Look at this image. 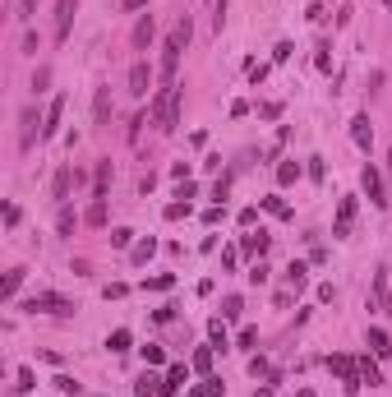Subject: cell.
Wrapping results in <instances>:
<instances>
[{
	"label": "cell",
	"mask_w": 392,
	"mask_h": 397,
	"mask_svg": "<svg viewBox=\"0 0 392 397\" xmlns=\"http://www.w3.org/2000/svg\"><path fill=\"white\" fill-rule=\"evenodd\" d=\"M180 388H190V365H171L162 374V397H175Z\"/></svg>",
	"instance_id": "12"
},
{
	"label": "cell",
	"mask_w": 392,
	"mask_h": 397,
	"mask_svg": "<svg viewBox=\"0 0 392 397\" xmlns=\"http://www.w3.org/2000/svg\"><path fill=\"white\" fill-rule=\"evenodd\" d=\"M254 342H259V328H240V337H235V346H244V351H249Z\"/></svg>",
	"instance_id": "39"
},
{
	"label": "cell",
	"mask_w": 392,
	"mask_h": 397,
	"mask_svg": "<svg viewBox=\"0 0 392 397\" xmlns=\"http://www.w3.org/2000/svg\"><path fill=\"white\" fill-rule=\"evenodd\" d=\"M148 88H153V65L148 61H134L130 65V93H134V98H148Z\"/></svg>",
	"instance_id": "11"
},
{
	"label": "cell",
	"mask_w": 392,
	"mask_h": 397,
	"mask_svg": "<svg viewBox=\"0 0 392 397\" xmlns=\"http://www.w3.org/2000/svg\"><path fill=\"white\" fill-rule=\"evenodd\" d=\"M254 397H272V379H268V388H254Z\"/></svg>",
	"instance_id": "56"
},
{
	"label": "cell",
	"mask_w": 392,
	"mask_h": 397,
	"mask_svg": "<svg viewBox=\"0 0 392 397\" xmlns=\"http://www.w3.org/2000/svg\"><path fill=\"white\" fill-rule=\"evenodd\" d=\"M120 5H125V9H143V5H148V0H120Z\"/></svg>",
	"instance_id": "55"
},
{
	"label": "cell",
	"mask_w": 392,
	"mask_h": 397,
	"mask_svg": "<svg viewBox=\"0 0 392 397\" xmlns=\"http://www.w3.org/2000/svg\"><path fill=\"white\" fill-rule=\"evenodd\" d=\"M185 397H212V388H208V383H199V388H190Z\"/></svg>",
	"instance_id": "54"
},
{
	"label": "cell",
	"mask_w": 392,
	"mask_h": 397,
	"mask_svg": "<svg viewBox=\"0 0 392 397\" xmlns=\"http://www.w3.org/2000/svg\"><path fill=\"white\" fill-rule=\"evenodd\" d=\"M46 83H51V70H46V65H42V70H37V74H33V88H37V93H42V88H46Z\"/></svg>",
	"instance_id": "49"
},
{
	"label": "cell",
	"mask_w": 392,
	"mask_h": 397,
	"mask_svg": "<svg viewBox=\"0 0 392 397\" xmlns=\"http://www.w3.org/2000/svg\"><path fill=\"white\" fill-rule=\"evenodd\" d=\"M263 208H268L272 217H291V208H287V199H282V195H268V199H263Z\"/></svg>",
	"instance_id": "30"
},
{
	"label": "cell",
	"mask_w": 392,
	"mask_h": 397,
	"mask_svg": "<svg viewBox=\"0 0 392 397\" xmlns=\"http://www.w3.org/2000/svg\"><path fill=\"white\" fill-rule=\"evenodd\" d=\"M208 333H212V342H217L222 351L231 346V342H227V324H222V319H212V324H208Z\"/></svg>",
	"instance_id": "36"
},
{
	"label": "cell",
	"mask_w": 392,
	"mask_h": 397,
	"mask_svg": "<svg viewBox=\"0 0 392 397\" xmlns=\"http://www.w3.org/2000/svg\"><path fill=\"white\" fill-rule=\"evenodd\" d=\"M190 37H194V24H190V14H185L180 24L166 33V42H162V79H166V83H175V70H180V51L190 46Z\"/></svg>",
	"instance_id": "2"
},
{
	"label": "cell",
	"mask_w": 392,
	"mask_h": 397,
	"mask_svg": "<svg viewBox=\"0 0 392 397\" xmlns=\"http://www.w3.org/2000/svg\"><path fill=\"white\" fill-rule=\"evenodd\" d=\"M14 393H33V370H28V365L14 374Z\"/></svg>",
	"instance_id": "38"
},
{
	"label": "cell",
	"mask_w": 392,
	"mask_h": 397,
	"mask_svg": "<svg viewBox=\"0 0 392 397\" xmlns=\"http://www.w3.org/2000/svg\"><path fill=\"white\" fill-rule=\"evenodd\" d=\"M351 227H356V199H341L337 203V222H332V240H346L351 236Z\"/></svg>",
	"instance_id": "8"
},
{
	"label": "cell",
	"mask_w": 392,
	"mask_h": 397,
	"mask_svg": "<svg viewBox=\"0 0 392 397\" xmlns=\"http://www.w3.org/2000/svg\"><path fill=\"white\" fill-rule=\"evenodd\" d=\"M78 185V171L74 167H61V171H56V176H51V199L56 203H70V190Z\"/></svg>",
	"instance_id": "10"
},
{
	"label": "cell",
	"mask_w": 392,
	"mask_h": 397,
	"mask_svg": "<svg viewBox=\"0 0 392 397\" xmlns=\"http://www.w3.org/2000/svg\"><path fill=\"white\" fill-rule=\"evenodd\" d=\"M369 346H374V356H383V361L392 356V337L383 333V328H369Z\"/></svg>",
	"instance_id": "24"
},
{
	"label": "cell",
	"mask_w": 392,
	"mask_h": 397,
	"mask_svg": "<svg viewBox=\"0 0 392 397\" xmlns=\"http://www.w3.org/2000/svg\"><path fill=\"white\" fill-rule=\"evenodd\" d=\"M249 282H254V287H263V282H268V264H263V259L249 268Z\"/></svg>",
	"instance_id": "42"
},
{
	"label": "cell",
	"mask_w": 392,
	"mask_h": 397,
	"mask_svg": "<svg viewBox=\"0 0 392 397\" xmlns=\"http://www.w3.org/2000/svg\"><path fill=\"white\" fill-rule=\"evenodd\" d=\"M134 393H139V397H162V374L143 370V374H139V383H134Z\"/></svg>",
	"instance_id": "19"
},
{
	"label": "cell",
	"mask_w": 392,
	"mask_h": 397,
	"mask_svg": "<svg viewBox=\"0 0 392 397\" xmlns=\"http://www.w3.org/2000/svg\"><path fill=\"white\" fill-rule=\"evenodd\" d=\"M194 190H199V185H194V180H180V190H175V199H185V203H190V199H194Z\"/></svg>",
	"instance_id": "50"
},
{
	"label": "cell",
	"mask_w": 392,
	"mask_h": 397,
	"mask_svg": "<svg viewBox=\"0 0 392 397\" xmlns=\"http://www.w3.org/2000/svg\"><path fill=\"white\" fill-rule=\"evenodd\" d=\"M291 51H296V46H291V42H277V51H272V61H277V65H287V61H291Z\"/></svg>",
	"instance_id": "44"
},
{
	"label": "cell",
	"mask_w": 392,
	"mask_h": 397,
	"mask_svg": "<svg viewBox=\"0 0 392 397\" xmlns=\"http://www.w3.org/2000/svg\"><path fill=\"white\" fill-rule=\"evenodd\" d=\"M153 254H157V240L153 236H143V240H134V245H130V264H148Z\"/></svg>",
	"instance_id": "21"
},
{
	"label": "cell",
	"mask_w": 392,
	"mask_h": 397,
	"mask_svg": "<svg viewBox=\"0 0 392 397\" xmlns=\"http://www.w3.org/2000/svg\"><path fill=\"white\" fill-rule=\"evenodd\" d=\"M143 361H148V365H162L166 351H162V346H143Z\"/></svg>",
	"instance_id": "46"
},
{
	"label": "cell",
	"mask_w": 392,
	"mask_h": 397,
	"mask_svg": "<svg viewBox=\"0 0 392 397\" xmlns=\"http://www.w3.org/2000/svg\"><path fill=\"white\" fill-rule=\"evenodd\" d=\"M351 143L369 153V143H374V125H369V115H356V120H351Z\"/></svg>",
	"instance_id": "15"
},
{
	"label": "cell",
	"mask_w": 392,
	"mask_h": 397,
	"mask_svg": "<svg viewBox=\"0 0 392 397\" xmlns=\"http://www.w3.org/2000/svg\"><path fill=\"white\" fill-rule=\"evenodd\" d=\"M287 282L296 287V292H305V282H309V268H305V264H291V268H287Z\"/></svg>",
	"instance_id": "27"
},
{
	"label": "cell",
	"mask_w": 392,
	"mask_h": 397,
	"mask_svg": "<svg viewBox=\"0 0 392 397\" xmlns=\"http://www.w3.org/2000/svg\"><path fill=\"white\" fill-rule=\"evenodd\" d=\"M74 227H78L74 208H70V203H61V212H56V231H61V236H74Z\"/></svg>",
	"instance_id": "23"
},
{
	"label": "cell",
	"mask_w": 392,
	"mask_h": 397,
	"mask_svg": "<svg viewBox=\"0 0 392 397\" xmlns=\"http://www.w3.org/2000/svg\"><path fill=\"white\" fill-rule=\"evenodd\" d=\"M61 115H65V98H51V106L42 111V139H56V134H61Z\"/></svg>",
	"instance_id": "13"
},
{
	"label": "cell",
	"mask_w": 392,
	"mask_h": 397,
	"mask_svg": "<svg viewBox=\"0 0 392 397\" xmlns=\"http://www.w3.org/2000/svg\"><path fill=\"white\" fill-rule=\"evenodd\" d=\"M259 115H263V120H277V115H282V102H263Z\"/></svg>",
	"instance_id": "45"
},
{
	"label": "cell",
	"mask_w": 392,
	"mask_h": 397,
	"mask_svg": "<svg viewBox=\"0 0 392 397\" xmlns=\"http://www.w3.org/2000/svg\"><path fill=\"white\" fill-rule=\"evenodd\" d=\"M369 292H374L378 314H392V287H388V268H378V273L369 277Z\"/></svg>",
	"instance_id": "9"
},
{
	"label": "cell",
	"mask_w": 392,
	"mask_h": 397,
	"mask_svg": "<svg viewBox=\"0 0 392 397\" xmlns=\"http://www.w3.org/2000/svg\"><path fill=\"white\" fill-rule=\"evenodd\" d=\"M240 309H244L240 296H227V300H222V319H240Z\"/></svg>",
	"instance_id": "34"
},
{
	"label": "cell",
	"mask_w": 392,
	"mask_h": 397,
	"mask_svg": "<svg viewBox=\"0 0 392 397\" xmlns=\"http://www.w3.org/2000/svg\"><path fill=\"white\" fill-rule=\"evenodd\" d=\"M323 171H328V167H323V158H309V180H323Z\"/></svg>",
	"instance_id": "51"
},
{
	"label": "cell",
	"mask_w": 392,
	"mask_h": 397,
	"mask_svg": "<svg viewBox=\"0 0 392 397\" xmlns=\"http://www.w3.org/2000/svg\"><path fill=\"white\" fill-rule=\"evenodd\" d=\"M51 383H56V388H61L65 397H78V393H83V383H74V379H70V374H56V379H51Z\"/></svg>",
	"instance_id": "31"
},
{
	"label": "cell",
	"mask_w": 392,
	"mask_h": 397,
	"mask_svg": "<svg viewBox=\"0 0 392 397\" xmlns=\"http://www.w3.org/2000/svg\"><path fill=\"white\" fill-rule=\"evenodd\" d=\"M388 171H392V148H388Z\"/></svg>",
	"instance_id": "58"
},
{
	"label": "cell",
	"mask_w": 392,
	"mask_h": 397,
	"mask_svg": "<svg viewBox=\"0 0 392 397\" xmlns=\"http://www.w3.org/2000/svg\"><path fill=\"white\" fill-rule=\"evenodd\" d=\"M83 222H88V227H106V199H93V203H88Z\"/></svg>",
	"instance_id": "25"
},
{
	"label": "cell",
	"mask_w": 392,
	"mask_h": 397,
	"mask_svg": "<svg viewBox=\"0 0 392 397\" xmlns=\"http://www.w3.org/2000/svg\"><path fill=\"white\" fill-rule=\"evenodd\" d=\"M360 185H365V195H369V203H374V208H388V185H383V176H378L374 167H365L360 171Z\"/></svg>",
	"instance_id": "6"
},
{
	"label": "cell",
	"mask_w": 392,
	"mask_h": 397,
	"mask_svg": "<svg viewBox=\"0 0 392 397\" xmlns=\"http://www.w3.org/2000/svg\"><path fill=\"white\" fill-rule=\"evenodd\" d=\"M300 176H305V167H300L296 158H291V162H277V185H296Z\"/></svg>",
	"instance_id": "22"
},
{
	"label": "cell",
	"mask_w": 392,
	"mask_h": 397,
	"mask_svg": "<svg viewBox=\"0 0 392 397\" xmlns=\"http://www.w3.org/2000/svg\"><path fill=\"white\" fill-rule=\"evenodd\" d=\"M268 245H272V236H268V231H249V236H244L240 240V249H244V254H254V259H263V254H268Z\"/></svg>",
	"instance_id": "16"
},
{
	"label": "cell",
	"mask_w": 392,
	"mask_h": 397,
	"mask_svg": "<svg viewBox=\"0 0 392 397\" xmlns=\"http://www.w3.org/2000/svg\"><path fill=\"white\" fill-rule=\"evenodd\" d=\"M93 120H97V125L111 120V88H97V93H93Z\"/></svg>",
	"instance_id": "18"
},
{
	"label": "cell",
	"mask_w": 392,
	"mask_h": 397,
	"mask_svg": "<svg viewBox=\"0 0 392 397\" xmlns=\"http://www.w3.org/2000/svg\"><path fill=\"white\" fill-rule=\"evenodd\" d=\"M19 222H24V208H19V203H5V227H19Z\"/></svg>",
	"instance_id": "41"
},
{
	"label": "cell",
	"mask_w": 392,
	"mask_h": 397,
	"mask_svg": "<svg viewBox=\"0 0 392 397\" xmlns=\"http://www.w3.org/2000/svg\"><path fill=\"white\" fill-rule=\"evenodd\" d=\"M125 292H130V287H125V282H111V287H106V300H120Z\"/></svg>",
	"instance_id": "53"
},
{
	"label": "cell",
	"mask_w": 392,
	"mask_h": 397,
	"mask_svg": "<svg viewBox=\"0 0 392 397\" xmlns=\"http://www.w3.org/2000/svg\"><path fill=\"white\" fill-rule=\"evenodd\" d=\"M328 51H332V46L319 42V56H314V65H319V70H332V56H328Z\"/></svg>",
	"instance_id": "40"
},
{
	"label": "cell",
	"mask_w": 392,
	"mask_h": 397,
	"mask_svg": "<svg viewBox=\"0 0 392 397\" xmlns=\"http://www.w3.org/2000/svg\"><path fill=\"white\" fill-rule=\"evenodd\" d=\"M143 287H148V292H171V287H175V277H171V273H157V277H148Z\"/></svg>",
	"instance_id": "33"
},
{
	"label": "cell",
	"mask_w": 392,
	"mask_h": 397,
	"mask_svg": "<svg viewBox=\"0 0 392 397\" xmlns=\"http://www.w3.org/2000/svg\"><path fill=\"white\" fill-rule=\"evenodd\" d=\"M360 383H369V388H378V383H383V374H378V365L369 361V356L360 361Z\"/></svg>",
	"instance_id": "26"
},
{
	"label": "cell",
	"mask_w": 392,
	"mask_h": 397,
	"mask_svg": "<svg viewBox=\"0 0 392 397\" xmlns=\"http://www.w3.org/2000/svg\"><path fill=\"white\" fill-rule=\"evenodd\" d=\"M111 162H97V176H93V199H106V190H111Z\"/></svg>",
	"instance_id": "20"
},
{
	"label": "cell",
	"mask_w": 392,
	"mask_h": 397,
	"mask_svg": "<svg viewBox=\"0 0 392 397\" xmlns=\"http://www.w3.org/2000/svg\"><path fill=\"white\" fill-rule=\"evenodd\" d=\"M148 115H153V125L162 134L180 130V83H162L157 98H153V106H148Z\"/></svg>",
	"instance_id": "1"
},
{
	"label": "cell",
	"mask_w": 392,
	"mask_h": 397,
	"mask_svg": "<svg viewBox=\"0 0 392 397\" xmlns=\"http://www.w3.org/2000/svg\"><path fill=\"white\" fill-rule=\"evenodd\" d=\"M388 9H392V0H388Z\"/></svg>",
	"instance_id": "59"
},
{
	"label": "cell",
	"mask_w": 392,
	"mask_h": 397,
	"mask_svg": "<svg viewBox=\"0 0 392 397\" xmlns=\"http://www.w3.org/2000/svg\"><path fill=\"white\" fill-rule=\"evenodd\" d=\"M249 374H254V379H272V365L263 361V356H254V361H249Z\"/></svg>",
	"instance_id": "37"
},
{
	"label": "cell",
	"mask_w": 392,
	"mask_h": 397,
	"mask_svg": "<svg viewBox=\"0 0 392 397\" xmlns=\"http://www.w3.org/2000/svg\"><path fill=\"white\" fill-rule=\"evenodd\" d=\"M153 37H157L153 14H139V24H134V51H148V46H153Z\"/></svg>",
	"instance_id": "14"
},
{
	"label": "cell",
	"mask_w": 392,
	"mask_h": 397,
	"mask_svg": "<svg viewBox=\"0 0 392 397\" xmlns=\"http://www.w3.org/2000/svg\"><path fill=\"white\" fill-rule=\"evenodd\" d=\"M42 139V115H37V106H24V115H19V148H33V143Z\"/></svg>",
	"instance_id": "5"
},
{
	"label": "cell",
	"mask_w": 392,
	"mask_h": 397,
	"mask_svg": "<svg viewBox=\"0 0 392 397\" xmlns=\"http://www.w3.org/2000/svg\"><path fill=\"white\" fill-rule=\"evenodd\" d=\"M180 217H190V203H185V199L166 203V222H180Z\"/></svg>",
	"instance_id": "35"
},
{
	"label": "cell",
	"mask_w": 392,
	"mask_h": 397,
	"mask_svg": "<svg viewBox=\"0 0 392 397\" xmlns=\"http://www.w3.org/2000/svg\"><path fill=\"white\" fill-rule=\"evenodd\" d=\"M212 351H217V346H199V351H194V370H199V374L212 370Z\"/></svg>",
	"instance_id": "29"
},
{
	"label": "cell",
	"mask_w": 392,
	"mask_h": 397,
	"mask_svg": "<svg viewBox=\"0 0 392 397\" xmlns=\"http://www.w3.org/2000/svg\"><path fill=\"white\" fill-rule=\"evenodd\" d=\"M296 397H314V393H309V388H300V393H296Z\"/></svg>",
	"instance_id": "57"
},
{
	"label": "cell",
	"mask_w": 392,
	"mask_h": 397,
	"mask_svg": "<svg viewBox=\"0 0 392 397\" xmlns=\"http://www.w3.org/2000/svg\"><path fill=\"white\" fill-rule=\"evenodd\" d=\"M106 346H111L115 356H120V351H130V328H115V333L106 337Z\"/></svg>",
	"instance_id": "28"
},
{
	"label": "cell",
	"mask_w": 392,
	"mask_h": 397,
	"mask_svg": "<svg viewBox=\"0 0 392 397\" xmlns=\"http://www.w3.org/2000/svg\"><path fill=\"white\" fill-rule=\"evenodd\" d=\"M74 14H78V0H56V24H51V37H56V42H65V37H70Z\"/></svg>",
	"instance_id": "7"
},
{
	"label": "cell",
	"mask_w": 392,
	"mask_h": 397,
	"mask_svg": "<svg viewBox=\"0 0 392 397\" xmlns=\"http://www.w3.org/2000/svg\"><path fill=\"white\" fill-rule=\"evenodd\" d=\"M235 264H240V249H222V268L235 273Z\"/></svg>",
	"instance_id": "43"
},
{
	"label": "cell",
	"mask_w": 392,
	"mask_h": 397,
	"mask_svg": "<svg viewBox=\"0 0 392 397\" xmlns=\"http://www.w3.org/2000/svg\"><path fill=\"white\" fill-rule=\"evenodd\" d=\"M227 195H231V176H222V180H217V185H212V199H217V203H222V199H227Z\"/></svg>",
	"instance_id": "47"
},
{
	"label": "cell",
	"mask_w": 392,
	"mask_h": 397,
	"mask_svg": "<svg viewBox=\"0 0 392 397\" xmlns=\"http://www.w3.org/2000/svg\"><path fill=\"white\" fill-rule=\"evenodd\" d=\"M24 309H28V314H56V319H70L78 305H74L70 296H61V292H37V296L24 300Z\"/></svg>",
	"instance_id": "3"
},
{
	"label": "cell",
	"mask_w": 392,
	"mask_h": 397,
	"mask_svg": "<svg viewBox=\"0 0 392 397\" xmlns=\"http://www.w3.org/2000/svg\"><path fill=\"white\" fill-rule=\"evenodd\" d=\"M328 370L346 383V393L360 388V361H356V356H328Z\"/></svg>",
	"instance_id": "4"
},
{
	"label": "cell",
	"mask_w": 392,
	"mask_h": 397,
	"mask_svg": "<svg viewBox=\"0 0 392 397\" xmlns=\"http://www.w3.org/2000/svg\"><path fill=\"white\" fill-rule=\"evenodd\" d=\"M259 222V208H240V227H254Z\"/></svg>",
	"instance_id": "52"
},
{
	"label": "cell",
	"mask_w": 392,
	"mask_h": 397,
	"mask_svg": "<svg viewBox=\"0 0 392 397\" xmlns=\"http://www.w3.org/2000/svg\"><path fill=\"white\" fill-rule=\"evenodd\" d=\"M111 245H115V249H130V245H134V231H130V227H115V231H111Z\"/></svg>",
	"instance_id": "32"
},
{
	"label": "cell",
	"mask_w": 392,
	"mask_h": 397,
	"mask_svg": "<svg viewBox=\"0 0 392 397\" xmlns=\"http://www.w3.org/2000/svg\"><path fill=\"white\" fill-rule=\"evenodd\" d=\"M24 273H28V268H9V273H5V282H0V300H5V305L19 296V287H24Z\"/></svg>",
	"instance_id": "17"
},
{
	"label": "cell",
	"mask_w": 392,
	"mask_h": 397,
	"mask_svg": "<svg viewBox=\"0 0 392 397\" xmlns=\"http://www.w3.org/2000/svg\"><path fill=\"white\" fill-rule=\"evenodd\" d=\"M37 14V0H19V19H24V24H28V19H33Z\"/></svg>",
	"instance_id": "48"
}]
</instances>
